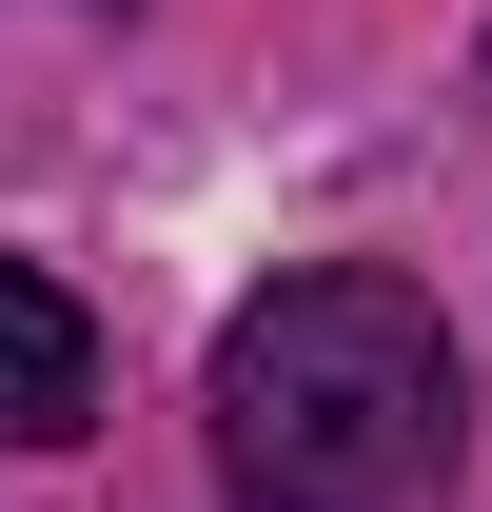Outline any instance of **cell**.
I'll use <instances>...</instances> for the list:
<instances>
[{"instance_id":"obj_1","label":"cell","mask_w":492,"mask_h":512,"mask_svg":"<svg viewBox=\"0 0 492 512\" xmlns=\"http://www.w3.org/2000/svg\"><path fill=\"white\" fill-rule=\"evenodd\" d=\"M217 493L237 512H453V335H433L414 276H374V256H315L276 296L217 316Z\"/></svg>"},{"instance_id":"obj_2","label":"cell","mask_w":492,"mask_h":512,"mask_svg":"<svg viewBox=\"0 0 492 512\" xmlns=\"http://www.w3.org/2000/svg\"><path fill=\"white\" fill-rule=\"evenodd\" d=\"M79 414H99V316L0 256V434H79Z\"/></svg>"}]
</instances>
